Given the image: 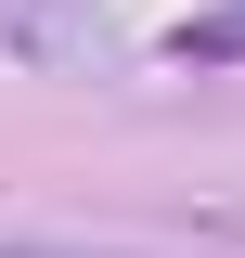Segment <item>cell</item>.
I'll return each instance as SVG.
<instances>
[{"label": "cell", "instance_id": "3957f363", "mask_svg": "<svg viewBox=\"0 0 245 258\" xmlns=\"http://www.w3.org/2000/svg\"><path fill=\"white\" fill-rule=\"evenodd\" d=\"M168 52H181V64H232V52H245V13H207V26H181Z\"/></svg>", "mask_w": 245, "mask_h": 258}, {"label": "cell", "instance_id": "277c9868", "mask_svg": "<svg viewBox=\"0 0 245 258\" xmlns=\"http://www.w3.org/2000/svg\"><path fill=\"white\" fill-rule=\"evenodd\" d=\"M181 232H194V245H245V207H194Z\"/></svg>", "mask_w": 245, "mask_h": 258}, {"label": "cell", "instance_id": "6da1fadb", "mask_svg": "<svg viewBox=\"0 0 245 258\" xmlns=\"http://www.w3.org/2000/svg\"><path fill=\"white\" fill-rule=\"evenodd\" d=\"M0 64H39V78H116L129 26L103 0H0Z\"/></svg>", "mask_w": 245, "mask_h": 258}, {"label": "cell", "instance_id": "7a4b0ae2", "mask_svg": "<svg viewBox=\"0 0 245 258\" xmlns=\"http://www.w3.org/2000/svg\"><path fill=\"white\" fill-rule=\"evenodd\" d=\"M0 258H142V245H91V232H0Z\"/></svg>", "mask_w": 245, "mask_h": 258}]
</instances>
